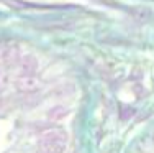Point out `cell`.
Wrapping results in <instances>:
<instances>
[{"instance_id":"5","label":"cell","mask_w":154,"mask_h":153,"mask_svg":"<svg viewBox=\"0 0 154 153\" xmlns=\"http://www.w3.org/2000/svg\"><path fill=\"white\" fill-rule=\"evenodd\" d=\"M67 112L69 110L66 107H62V105H54V107H51L48 110V119L53 120V122H59V120L67 117Z\"/></svg>"},{"instance_id":"2","label":"cell","mask_w":154,"mask_h":153,"mask_svg":"<svg viewBox=\"0 0 154 153\" xmlns=\"http://www.w3.org/2000/svg\"><path fill=\"white\" fill-rule=\"evenodd\" d=\"M15 87H17L18 92L31 94V92L39 91L41 81H39L38 76H35V74H20L15 81Z\"/></svg>"},{"instance_id":"4","label":"cell","mask_w":154,"mask_h":153,"mask_svg":"<svg viewBox=\"0 0 154 153\" xmlns=\"http://www.w3.org/2000/svg\"><path fill=\"white\" fill-rule=\"evenodd\" d=\"M39 69V61L33 54H26L20 59V72L21 74H36Z\"/></svg>"},{"instance_id":"1","label":"cell","mask_w":154,"mask_h":153,"mask_svg":"<svg viewBox=\"0 0 154 153\" xmlns=\"http://www.w3.org/2000/svg\"><path fill=\"white\" fill-rule=\"evenodd\" d=\"M67 147V133L62 130H48L39 137L36 153H64Z\"/></svg>"},{"instance_id":"3","label":"cell","mask_w":154,"mask_h":153,"mask_svg":"<svg viewBox=\"0 0 154 153\" xmlns=\"http://www.w3.org/2000/svg\"><path fill=\"white\" fill-rule=\"evenodd\" d=\"M21 59V53L18 45L5 43L0 45V66H12Z\"/></svg>"},{"instance_id":"6","label":"cell","mask_w":154,"mask_h":153,"mask_svg":"<svg viewBox=\"0 0 154 153\" xmlns=\"http://www.w3.org/2000/svg\"><path fill=\"white\" fill-rule=\"evenodd\" d=\"M10 86V76L3 68H0V94H3Z\"/></svg>"}]
</instances>
